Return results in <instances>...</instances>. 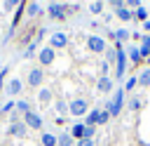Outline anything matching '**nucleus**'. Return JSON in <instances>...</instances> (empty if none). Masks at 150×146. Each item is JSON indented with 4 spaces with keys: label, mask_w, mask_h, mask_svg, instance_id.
<instances>
[{
    "label": "nucleus",
    "mask_w": 150,
    "mask_h": 146,
    "mask_svg": "<svg viewBox=\"0 0 150 146\" xmlns=\"http://www.w3.org/2000/svg\"><path fill=\"white\" fill-rule=\"evenodd\" d=\"M75 146H94V139H80L75 141Z\"/></svg>",
    "instance_id": "obj_34"
},
{
    "label": "nucleus",
    "mask_w": 150,
    "mask_h": 146,
    "mask_svg": "<svg viewBox=\"0 0 150 146\" xmlns=\"http://www.w3.org/2000/svg\"><path fill=\"white\" fill-rule=\"evenodd\" d=\"M84 122H75L73 127H70V137L75 139V141H80V139H84Z\"/></svg>",
    "instance_id": "obj_13"
},
{
    "label": "nucleus",
    "mask_w": 150,
    "mask_h": 146,
    "mask_svg": "<svg viewBox=\"0 0 150 146\" xmlns=\"http://www.w3.org/2000/svg\"><path fill=\"white\" fill-rule=\"evenodd\" d=\"M148 16H150V12L145 9V7H138V9H134V19H138V21H148Z\"/></svg>",
    "instance_id": "obj_21"
},
{
    "label": "nucleus",
    "mask_w": 150,
    "mask_h": 146,
    "mask_svg": "<svg viewBox=\"0 0 150 146\" xmlns=\"http://www.w3.org/2000/svg\"><path fill=\"white\" fill-rule=\"evenodd\" d=\"M9 134H12V137H23V134H26V125H23V120H12V125H9Z\"/></svg>",
    "instance_id": "obj_12"
},
{
    "label": "nucleus",
    "mask_w": 150,
    "mask_h": 146,
    "mask_svg": "<svg viewBox=\"0 0 150 146\" xmlns=\"http://www.w3.org/2000/svg\"><path fill=\"white\" fill-rule=\"evenodd\" d=\"M14 111H16V113H23V115H26V113L30 111V104H28V101H23V99H19V101H16V108H14Z\"/></svg>",
    "instance_id": "obj_24"
},
{
    "label": "nucleus",
    "mask_w": 150,
    "mask_h": 146,
    "mask_svg": "<svg viewBox=\"0 0 150 146\" xmlns=\"http://www.w3.org/2000/svg\"><path fill=\"white\" fill-rule=\"evenodd\" d=\"M98 115H101V108H91V111L87 113V120H84V125H87V127H94V125H98Z\"/></svg>",
    "instance_id": "obj_15"
},
{
    "label": "nucleus",
    "mask_w": 150,
    "mask_h": 146,
    "mask_svg": "<svg viewBox=\"0 0 150 146\" xmlns=\"http://www.w3.org/2000/svg\"><path fill=\"white\" fill-rule=\"evenodd\" d=\"M35 49H38V40H35V42H30V45H28V49H26V52H23V59H30V57H35Z\"/></svg>",
    "instance_id": "obj_29"
},
{
    "label": "nucleus",
    "mask_w": 150,
    "mask_h": 146,
    "mask_svg": "<svg viewBox=\"0 0 150 146\" xmlns=\"http://www.w3.org/2000/svg\"><path fill=\"white\" fill-rule=\"evenodd\" d=\"M115 16H117L120 21H131V19H134V12H131L129 7H122V9L115 12Z\"/></svg>",
    "instance_id": "obj_17"
},
{
    "label": "nucleus",
    "mask_w": 150,
    "mask_h": 146,
    "mask_svg": "<svg viewBox=\"0 0 150 146\" xmlns=\"http://www.w3.org/2000/svg\"><path fill=\"white\" fill-rule=\"evenodd\" d=\"M148 64H150V57H148Z\"/></svg>",
    "instance_id": "obj_39"
},
{
    "label": "nucleus",
    "mask_w": 150,
    "mask_h": 146,
    "mask_svg": "<svg viewBox=\"0 0 150 146\" xmlns=\"http://www.w3.org/2000/svg\"><path fill=\"white\" fill-rule=\"evenodd\" d=\"M112 87H115V82H112V78H108V75H101V78L96 80V89L103 92V94L112 92Z\"/></svg>",
    "instance_id": "obj_9"
},
{
    "label": "nucleus",
    "mask_w": 150,
    "mask_h": 146,
    "mask_svg": "<svg viewBox=\"0 0 150 146\" xmlns=\"http://www.w3.org/2000/svg\"><path fill=\"white\" fill-rule=\"evenodd\" d=\"M89 9H91V14H101L103 2H101V0H98V2H91V5H89Z\"/></svg>",
    "instance_id": "obj_31"
},
{
    "label": "nucleus",
    "mask_w": 150,
    "mask_h": 146,
    "mask_svg": "<svg viewBox=\"0 0 150 146\" xmlns=\"http://www.w3.org/2000/svg\"><path fill=\"white\" fill-rule=\"evenodd\" d=\"M2 7H5V9H16V7H19V2H14V0H7Z\"/></svg>",
    "instance_id": "obj_35"
},
{
    "label": "nucleus",
    "mask_w": 150,
    "mask_h": 146,
    "mask_svg": "<svg viewBox=\"0 0 150 146\" xmlns=\"http://www.w3.org/2000/svg\"><path fill=\"white\" fill-rule=\"evenodd\" d=\"M54 59H56V49H52V47L38 49V64H40V66H52Z\"/></svg>",
    "instance_id": "obj_5"
},
{
    "label": "nucleus",
    "mask_w": 150,
    "mask_h": 146,
    "mask_svg": "<svg viewBox=\"0 0 150 146\" xmlns=\"http://www.w3.org/2000/svg\"><path fill=\"white\" fill-rule=\"evenodd\" d=\"M40 144H42V146H56V134H52V132H42Z\"/></svg>",
    "instance_id": "obj_18"
},
{
    "label": "nucleus",
    "mask_w": 150,
    "mask_h": 146,
    "mask_svg": "<svg viewBox=\"0 0 150 146\" xmlns=\"http://www.w3.org/2000/svg\"><path fill=\"white\" fill-rule=\"evenodd\" d=\"M38 99H40V104H49V101H52V89H47V87L40 89V92H38Z\"/></svg>",
    "instance_id": "obj_23"
},
{
    "label": "nucleus",
    "mask_w": 150,
    "mask_h": 146,
    "mask_svg": "<svg viewBox=\"0 0 150 146\" xmlns=\"http://www.w3.org/2000/svg\"><path fill=\"white\" fill-rule=\"evenodd\" d=\"M108 68H110V64L103 61V64H101V75H108Z\"/></svg>",
    "instance_id": "obj_37"
},
{
    "label": "nucleus",
    "mask_w": 150,
    "mask_h": 146,
    "mask_svg": "<svg viewBox=\"0 0 150 146\" xmlns=\"http://www.w3.org/2000/svg\"><path fill=\"white\" fill-rule=\"evenodd\" d=\"M129 38H131V31H129V28H115V42H117V45L127 42Z\"/></svg>",
    "instance_id": "obj_14"
},
{
    "label": "nucleus",
    "mask_w": 150,
    "mask_h": 146,
    "mask_svg": "<svg viewBox=\"0 0 150 146\" xmlns=\"http://www.w3.org/2000/svg\"><path fill=\"white\" fill-rule=\"evenodd\" d=\"M73 137H70V132H61L59 137H56V146H73Z\"/></svg>",
    "instance_id": "obj_16"
},
{
    "label": "nucleus",
    "mask_w": 150,
    "mask_h": 146,
    "mask_svg": "<svg viewBox=\"0 0 150 146\" xmlns=\"http://www.w3.org/2000/svg\"><path fill=\"white\" fill-rule=\"evenodd\" d=\"M122 106H124V89H122V87H117V89L112 92V99L105 104V111H108V113L115 118V115H120Z\"/></svg>",
    "instance_id": "obj_1"
},
{
    "label": "nucleus",
    "mask_w": 150,
    "mask_h": 146,
    "mask_svg": "<svg viewBox=\"0 0 150 146\" xmlns=\"http://www.w3.org/2000/svg\"><path fill=\"white\" fill-rule=\"evenodd\" d=\"M21 89H23V82H21L19 78H12V80H7V85H5V92H7L9 97H16Z\"/></svg>",
    "instance_id": "obj_10"
},
{
    "label": "nucleus",
    "mask_w": 150,
    "mask_h": 146,
    "mask_svg": "<svg viewBox=\"0 0 150 146\" xmlns=\"http://www.w3.org/2000/svg\"><path fill=\"white\" fill-rule=\"evenodd\" d=\"M110 7H112V9L117 12V9H122V7H127V5H124L122 0H112V2H110Z\"/></svg>",
    "instance_id": "obj_33"
},
{
    "label": "nucleus",
    "mask_w": 150,
    "mask_h": 146,
    "mask_svg": "<svg viewBox=\"0 0 150 146\" xmlns=\"http://www.w3.org/2000/svg\"><path fill=\"white\" fill-rule=\"evenodd\" d=\"M68 113H70V115H75V118L87 115V113H89V104H87L84 99H80V97H77V99H73V101L68 104Z\"/></svg>",
    "instance_id": "obj_3"
},
{
    "label": "nucleus",
    "mask_w": 150,
    "mask_h": 146,
    "mask_svg": "<svg viewBox=\"0 0 150 146\" xmlns=\"http://www.w3.org/2000/svg\"><path fill=\"white\" fill-rule=\"evenodd\" d=\"M87 49L94 52V54H98V52H103V49H108V47H105V40H103L101 35H89V38H87Z\"/></svg>",
    "instance_id": "obj_7"
},
{
    "label": "nucleus",
    "mask_w": 150,
    "mask_h": 146,
    "mask_svg": "<svg viewBox=\"0 0 150 146\" xmlns=\"http://www.w3.org/2000/svg\"><path fill=\"white\" fill-rule=\"evenodd\" d=\"M54 108H56V113H61V115H63V113H68V101L59 97V99L54 101Z\"/></svg>",
    "instance_id": "obj_22"
},
{
    "label": "nucleus",
    "mask_w": 150,
    "mask_h": 146,
    "mask_svg": "<svg viewBox=\"0 0 150 146\" xmlns=\"http://www.w3.org/2000/svg\"><path fill=\"white\" fill-rule=\"evenodd\" d=\"M42 82V68H30L28 73V87H40Z\"/></svg>",
    "instance_id": "obj_11"
},
{
    "label": "nucleus",
    "mask_w": 150,
    "mask_h": 146,
    "mask_svg": "<svg viewBox=\"0 0 150 146\" xmlns=\"http://www.w3.org/2000/svg\"><path fill=\"white\" fill-rule=\"evenodd\" d=\"M105 61H108V64H115V61H117V47L105 49Z\"/></svg>",
    "instance_id": "obj_27"
},
{
    "label": "nucleus",
    "mask_w": 150,
    "mask_h": 146,
    "mask_svg": "<svg viewBox=\"0 0 150 146\" xmlns=\"http://www.w3.org/2000/svg\"><path fill=\"white\" fill-rule=\"evenodd\" d=\"M26 9H28V16L42 14V5H38V2H26Z\"/></svg>",
    "instance_id": "obj_19"
},
{
    "label": "nucleus",
    "mask_w": 150,
    "mask_h": 146,
    "mask_svg": "<svg viewBox=\"0 0 150 146\" xmlns=\"http://www.w3.org/2000/svg\"><path fill=\"white\" fill-rule=\"evenodd\" d=\"M84 139H94V127H84Z\"/></svg>",
    "instance_id": "obj_36"
},
{
    "label": "nucleus",
    "mask_w": 150,
    "mask_h": 146,
    "mask_svg": "<svg viewBox=\"0 0 150 146\" xmlns=\"http://www.w3.org/2000/svg\"><path fill=\"white\" fill-rule=\"evenodd\" d=\"M138 85H141V87H150V68H145V71L141 73V78H138Z\"/></svg>",
    "instance_id": "obj_25"
},
{
    "label": "nucleus",
    "mask_w": 150,
    "mask_h": 146,
    "mask_svg": "<svg viewBox=\"0 0 150 146\" xmlns=\"http://www.w3.org/2000/svg\"><path fill=\"white\" fill-rule=\"evenodd\" d=\"M23 125L26 127H33V130H42V125H45V118L38 113V111H28L26 115H23Z\"/></svg>",
    "instance_id": "obj_4"
},
{
    "label": "nucleus",
    "mask_w": 150,
    "mask_h": 146,
    "mask_svg": "<svg viewBox=\"0 0 150 146\" xmlns=\"http://www.w3.org/2000/svg\"><path fill=\"white\" fill-rule=\"evenodd\" d=\"M141 104H143V101H141V97H131V99H129V104H127V106H129V108H131V111H138V108H141Z\"/></svg>",
    "instance_id": "obj_30"
},
{
    "label": "nucleus",
    "mask_w": 150,
    "mask_h": 146,
    "mask_svg": "<svg viewBox=\"0 0 150 146\" xmlns=\"http://www.w3.org/2000/svg\"><path fill=\"white\" fill-rule=\"evenodd\" d=\"M115 47H117V61H115V78L120 80V78H124V73H127V52H124V47H122V45H117V42H115Z\"/></svg>",
    "instance_id": "obj_2"
},
{
    "label": "nucleus",
    "mask_w": 150,
    "mask_h": 146,
    "mask_svg": "<svg viewBox=\"0 0 150 146\" xmlns=\"http://www.w3.org/2000/svg\"><path fill=\"white\" fill-rule=\"evenodd\" d=\"M68 7H66V2H49L47 5V14L52 16V19H66V12Z\"/></svg>",
    "instance_id": "obj_6"
},
{
    "label": "nucleus",
    "mask_w": 150,
    "mask_h": 146,
    "mask_svg": "<svg viewBox=\"0 0 150 146\" xmlns=\"http://www.w3.org/2000/svg\"><path fill=\"white\" fill-rule=\"evenodd\" d=\"M108 120H110V113H108L105 108H101V115H98V125H105Z\"/></svg>",
    "instance_id": "obj_32"
},
{
    "label": "nucleus",
    "mask_w": 150,
    "mask_h": 146,
    "mask_svg": "<svg viewBox=\"0 0 150 146\" xmlns=\"http://www.w3.org/2000/svg\"><path fill=\"white\" fill-rule=\"evenodd\" d=\"M14 108H16V101H7V104L0 106V115H5V113H14Z\"/></svg>",
    "instance_id": "obj_26"
},
{
    "label": "nucleus",
    "mask_w": 150,
    "mask_h": 146,
    "mask_svg": "<svg viewBox=\"0 0 150 146\" xmlns=\"http://www.w3.org/2000/svg\"><path fill=\"white\" fill-rule=\"evenodd\" d=\"M143 31H150V19H148V21L143 24Z\"/></svg>",
    "instance_id": "obj_38"
},
{
    "label": "nucleus",
    "mask_w": 150,
    "mask_h": 146,
    "mask_svg": "<svg viewBox=\"0 0 150 146\" xmlns=\"http://www.w3.org/2000/svg\"><path fill=\"white\" fill-rule=\"evenodd\" d=\"M127 57H129V59H131V64H138V61H141V49H138V47H134V45H131V47H129V49H127Z\"/></svg>",
    "instance_id": "obj_20"
},
{
    "label": "nucleus",
    "mask_w": 150,
    "mask_h": 146,
    "mask_svg": "<svg viewBox=\"0 0 150 146\" xmlns=\"http://www.w3.org/2000/svg\"><path fill=\"white\" fill-rule=\"evenodd\" d=\"M66 45H68V38H66V33L56 31V33H52V35H49V47H52V49H63Z\"/></svg>",
    "instance_id": "obj_8"
},
{
    "label": "nucleus",
    "mask_w": 150,
    "mask_h": 146,
    "mask_svg": "<svg viewBox=\"0 0 150 146\" xmlns=\"http://www.w3.org/2000/svg\"><path fill=\"white\" fill-rule=\"evenodd\" d=\"M136 85H138V78H134V75H131V78H127V82H124V87H122V89H124V92H131Z\"/></svg>",
    "instance_id": "obj_28"
}]
</instances>
